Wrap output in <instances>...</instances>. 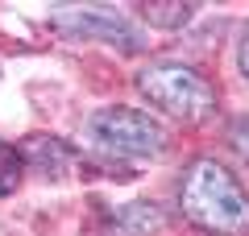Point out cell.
I'll return each instance as SVG.
<instances>
[{
    "label": "cell",
    "instance_id": "1",
    "mask_svg": "<svg viewBox=\"0 0 249 236\" xmlns=\"http://www.w3.org/2000/svg\"><path fill=\"white\" fill-rule=\"evenodd\" d=\"M178 207L199 232H232L245 224L249 199L241 191V183L220 166V162H191V170L183 174L178 186Z\"/></svg>",
    "mask_w": 249,
    "mask_h": 236
},
{
    "label": "cell",
    "instance_id": "2",
    "mask_svg": "<svg viewBox=\"0 0 249 236\" xmlns=\"http://www.w3.org/2000/svg\"><path fill=\"white\" fill-rule=\"evenodd\" d=\"M137 87L145 100L162 108V112L178 116V120H199L216 108V91L204 75L178 67V62H154L137 75Z\"/></svg>",
    "mask_w": 249,
    "mask_h": 236
},
{
    "label": "cell",
    "instance_id": "3",
    "mask_svg": "<svg viewBox=\"0 0 249 236\" xmlns=\"http://www.w3.org/2000/svg\"><path fill=\"white\" fill-rule=\"evenodd\" d=\"M88 137L100 149L121 157H150L166 145V133L154 116H145L142 108H104L88 120Z\"/></svg>",
    "mask_w": 249,
    "mask_h": 236
},
{
    "label": "cell",
    "instance_id": "4",
    "mask_svg": "<svg viewBox=\"0 0 249 236\" xmlns=\"http://www.w3.org/2000/svg\"><path fill=\"white\" fill-rule=\"evenodd\" d=\"M54 25L67 29L75 37H104V42H116L121 50H137V37H129V25L116 17L112 9H96V4H75V9H58L54 13Z\"/></svg>",
    "mask_w": 249,
    "mask_h": 236
},
{
    "label": "cell",
    "instance_id": "5",
    "mask_svg": "<svg viewBox=\"0 0 249 236\" xmlns=\"http://www.w3.org/2000/svg\"><path fill=\"white\" fill-rule=\"evenodd\" d=\"M25 149H29L34 166L42 170L46 178H62L67 170H71V149L62 145V141H54V137H34Z\"/></svg>",
    "mask_w": 249,
    "mask_h": 236
},
{
    "label": "cell",
    "instance_id": "6",
    "mask_svg": "<svg viewBox=\"0 0 249 236\" xmlns=\"http://www.w3.org/2000/svg\"><path fill=\"white\" fill-rule=\"evenodd\" d=\"M162 224V211L154 203H133V207H124L121 219H116V232L121 236H145Z\"/></svg>",
    "mask_w": 249,
    "mask_h": 236
},
{
    "label": "cell",
    "instance_id": "7",
    "mask_svg": "<svg viewBox=\"0 0 249 236\" xmlns=\"http://www.w3.org/2000/svg\"><path fill=\"white\" fill-rule=\"evenodd\" d=\"M21 174H25V166H21V153L13 145H0V195H13L21 186Z\"/></svg>",
    "mask_w": 249,
    "mask_h": 236
},
{
    "label": "cell",
    "instance_id": "8",
    "mask_svg": "<svg viewBox=\"0 0 249 236\" xmlns=\"http://www.w3.org/2000/svg\"><path fill=\"white\" fill-rule=\"evenodd\" d=\"M142 17L145 21H154V25H166V29H175V25H183L187 17H191V9L187 4H142Z\"/></svg>",
    "mask_w": 249,
    "mask_h": 236
},
{
    "label": "cell",
    "instance_id": "9",
    "mask_svg": "<svg viewBox=\"0 0 249 236\" xmlns=\"http://www.w3.org/2000/svg\"><path fill=\"white\" fill-rule=\"evenodd\" d=\"M237 62H241V70H245V79H249V34H245V42H241V54H237Z\"/></svg>",
    "mask_w": 249,
    "mask_h": 236
}]
</instances>
